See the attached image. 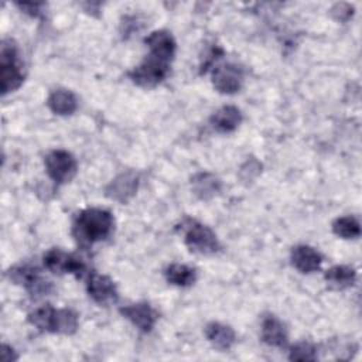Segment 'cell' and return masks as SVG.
<instances>
[{
  "label": "cell",
  "mask_w": 362,
  "mask_h": 362,
  "mask_svg": "<svg viewBox=\"0 0 362 362\" xmlns=\"http://www.w3.org/2000/svg\"><path fill=\"white\" fill-rule=\"evenodd\" d=\"M115 228V219L110 211L103 208L82 209L72 222V236L82 247H89L107 239Z\"/></svg>",
  "instance_id": "obj_1"
},
{
  "label": "cell",
  "mask_w": 362,
  "mask_h": 362,
  "mask_svg": "<svg viewBox=\"0 0 362 362\" xmlns=\"http://www.w3.org/2000/svg\"><path fill=\"white\" fill-rule=\"evenodd\" d=\"M28 322L41 332L71 335L78 329V314L71 308H54L47 304L28 314Z\"/></svg>",
  "instance_id": "obj_2"
},
{
  "label": "cell",
  "mask_w": 362,
  "mask_h": 362,
  "mask_svg": "<svg viewBox=\"0 0 362 362\" xmlns=\"http://www.w3.org/2000/svg\"><path fill=\"white\" fill-rule=\"evenodd\" d=\"M24 82V69L20 61L17 47L11 40L1 42L0 51V89L1 95H7L18 89Z\"/></svg>",
  "instance_id": "obj_3"
},
{
  "label": "cell",
  "mask_w": 362,
  "mask_h": 362,
  "mask_svg": "<svg viewBox=\"0 0 362 362\" xmlns=\"http://www.w3.org/2000/svg\"><path fill=\"white\" fill-rule=\"evenodd\" d=\"M184 242L187 247L199 255H214L221 249L216 233L206 225L188 219L184 228Z\"/></svg>",
  "instance_id": "obj_4"
},
{
  "label": "cell",
  "mask_w": 362,
  "mask_h": 362,
  "mask_svg": "<svg viewBox=\"0 0 362 362\" xmlns=\"http://www.w3.org/2000/svg\"><path fill=\"white\" fill-rule=\"evenodd\" d=\"M170 64L158 57L147 54L146 58L129 72L133 83L143 88H153L163 82L170 74Z\"/></svg>",
  "instance_id": "obj_5"
},
{
  "label": "cell",
  "mask_w": 362,
  "mask_h": 362,
  "mask_svg": "<svg viewBox=\"0 0 362 362\" xmlns=\"http://www.w3.org/2000/svg\"><path fill=\"white\" fill-rule=\"evenodd\" d=\"M44 165L48 177L58 185L69 182L78 171L76 158L69 151L62 148L49 151L45 156Z\"/></svg>",
  "instance_id": "obj_6"
},
{
  "label": "cell",
  "mask_w": 362,
  "mask_h": 362,
  "mask_svg": "<svg viewBox=\"0 0 362 362\" xmlns=\"http://www.w3.org/2000/svg\"><path fill=\"white\" fill-rule=\"evenodd\" d=\"M7 274L11 281L23 286L31 296H35V297L48 296L54 290L52 283L44 279L40 270L31 264L25 263V264L13 266L10 267Z\"/></svg>",
  "instance_id": "obj_7"
},
{
  "label": "cell",
  "mask_w": 362,
  "mask_h": 362,
  "mask_svg": "<svg viewBox=\"0 0 362 362\" xmlns=\"http://www.w3.org/2000/svg\"><path fill=\"white\" fill-rule=\"evenodd\" d=\"M42 260L45 269L55 274H72L78 279L88 274L86 264L78 256L66 253L58 247L45 252Z\"/></svg>",
  "instance_id": "obj_8"
},
{
  "label": "cell",
  "mask_w": 362,
  "mask_h": 362,
  "mask_svg": "<svg viewBox=\"0 0 362 362\" xmlns=\"http://www.w3.org/2000/svg\"><path fill=\"white\" fill-rule=\"evenodd\" d=\"M243 83V69L232 62L216 65L212 68V85L223 95H233L239 92Z\"/></svg>",
  "instance_id": "obj_9"
},
{
  "label": "cell",
  "mask_w": 362,
  "mask_h": 362,
  "mask_svg": "<svg viewBox=\"0 0 362 362\" xmlns=\"http://www.w3.org/2000/svg\"><path fill=\"white\" fill-rule=\"evenodd\" d=\"M86 291L89 297L100 305H107L117 298V288L113 280L95 270H89L86 274Z\"/></svg>",
  "instance_id": "obj_10"
},
{
  "label": "cell",
  "mask_w": 362,
  "mask_h": 362,
  "mask_svg": "<svg viewBox=\"0 0 362 362\" xmlns=\"http://www.w3.org/2000/svg\"><path fill=\"white\" fill-rule=\"evenodd\" d=\"M120 314L141 332H150L158 320L157 311L148 303L144 301L122 307Z\"/></svg>",
  "instance_id": "obj_11"
},
{
  "label": "cell",
  "mask_w": 362,
  "mask_h": 362,
  "mask_svg": "<svg viewBox=\"0 0 362 362\" xmlns=\"http://www.w3.org/2000/svg\"><path fill=\"white\" fill-rule=\"evenodd\" d=\"M139 187V175L134 171H124L119 174L106 187V195L115 201L126 204L134 197Z\"/></svg>",
  "instance_id": "obj_12"
},
{
  "label": "cell",
  "mask_w": 362,
  "mask_h": 362,
  "mask_svg": "<svg viewBox=\"0 0 362 362\" xmlns=\"http://www.w3.org/2000/svg\"><path fill=\"white\" fill-rule=\"evenodd\" d=\"M144 42L148 48V54L158 57L168 62H171L174 59L177 42H175L174 37L171 35V33H168L165 30H156L144 38Z\"/></svg>",
  "instance_id": "obj_13"
},
{
  "label": "cell",
  "mask_w": 362,
  "mask_h": 362,
  "mask_svg": "<svg viewBox=\"0 0 362 362\" xmlns=\"http://www.w3.org/2000/svg\"><path fill=\"white\" fill-rule=\"evenodd\" d=\"M290 260H291V264L300 273L308 274V273L317 272L321 267L322 255L317 249H314L308 245H298V246L293 247Z\"/></svg>",
  "instance_id": "obj_14"
},
{
  "label": "cell",
  "mask_w": 362,
  "mask_h": 362,
  "mask_svg": "<svg viewBox=\"0 0 362 362\" xmlns=\"http://www.w3.org/2000/svg\"><path fill=\"white\" fill-rule=\"evenodd\" d=\"M262 341L270 346L283 348L288 342V332L286 325L281 320H279L276 315H266L262 320V328H260Z\"/></svg>",
  "instance_id": "obj_15"
},
{
  "label": "cell",
  "mask_w": 362,
  "mask_h": 362,
  "mask_svg": "<svg viewBox=\"0 0 362 362\" xmlns=\"http://www.w3.org/2000/svg\"><path fill=\"white\" fill-rule=\"evenodd\" d=\"M47 106L58 116H69L78 107V99L69 89L57 88L49 92L47 98Z\"/></svg>",
  "instance_id": "obj_16"
},
{
  "label": "cell",
  "mask_w": 362,
  "mask_h": 362,
  "mask_svg": "<svg viewBox=\"0 0 362 362\" xmlns=\"http://www.w3.org/2000/svg\"><path fill=\"white\" fill-rule=\"evenodd\" d=\"M204 334H205L206 339L211 342V345L219 351L230 349L236 341V334H235L233 328L226 324L216 322V321L206 324Z\"/></svg>",
  "instance_id": "obj_17"
},
{
  "label": "cell",
  "mask_w": 362,
  "mask_h": 362,
  "mask_svg": "<svg viewBox=\"0 0 362 362\" xmlns=\"http://www.w3.org/2000/svg\"><path fill=\"white\" fill-rule=\"evenodd\" d=\"M243 116L240 109L233 105H226L218 109L209 119L212 127L221 133H230L242 123Z\"/></svg>",
  "instance_id": "obj_18"
},
{
  "label": "cell",
  "mask_w": 362,
  "mask_h": 362,
  "mask_svg": "<svg viewBox=\"0 0 362 362\" xmlns=\"http://www.w3.org/2000/svg\"><path fill=\"white\" fill-rule=\"evenodd\" d=\"M194 194L201 199H209L221 191V181L211 173H198L191 178Z\"/></svg>",
  "instance_id": "obj_19"
},
{
  "label": "cell",
  "mask_w": 362,
  "mask_h": 362,
  "mask_svg": "<svg viewBox=\"0 0 362 362\" xmlns=\"http://www.w3.org/2000/svg\"><path fill=\"white\" fill-rule=\"evenodd\" d=\"M164 276L170 284L177 287H189L197 280L195 269L181 263H173L167 266L164 270Z\"/></svg>",
  "instance_id": "obj_20"
},
{
  "label": "cell",
  "mask_w": 362,
  "mask_h": 362,
  "mask_svg": "<svg viewBox=\"0 0 362 362\" xmlns=\"http://www.w3.org/2000/svg\"><path fill=\"white\" fill-rule=\"evenodd\" d=\"M327 283L335 288H346L351 287L356 280V272L351 266L337 264L328 269L324 274Z\"/></svg>",
  "instance_id": "obj_21"
},
{
  "label": "cell",
  "mask_w": 362,
  "mask_h": 362,
  "mask_svg": "<svg viewBox=\"0 0 362 362\" xmlns=\"http://www.w3.org/2000/svg\"><path fill=\"white\" fill-rule=\"evenodd\" d=\"M332 232L342 239H355L361 235V225L355 216H339L332 222Z\"/></svg>",
  "instance_id": "obj_22"
},
{
  "label": "cell",
  "mask_w": 362,
  "mask_h": 362,
  "mask_svg": "<svg viewBox=\"0 0 362 362\" xmlns=\"http://www.w3.org/2000/svg\"><path fill=\"white\" fill-rule=\"evenodd\" d=\"M317 358V346L308 341H300L290 348V361H315Z\"/></svg>",
  "instance_id": "obj_23"
},
{
  "label": "cell",
  "mask_w": 362,
  "mask_h": 362,
  "mask_svg": "<svg viewBox=\"0 0 362 362\" xmlns=\"http://www.w3.org/2000/svg\"><path fill=\"white\" fill-rule=\"evenodd\" d=\"M223 55V49L218 45L211 47L201 62V72H206L209 68H214V64Z\"/></svg>",
  "instance_id": "obj_24"
},
{
  "label": "cell",
  "mask_w": 362,
  "mask_h": 362,
  "mask_svg": "<svg viewBox=\"0 0 362 362\" xmlns=\"http://www.w3.org/2000/svg\"><path fill=\"white\" fill-rule=\"evenodd\" d=\"M17 7H20L24 13L33 16V17H37L41 14V8L44 7V3H40V1H35V3H16Z\"/></svg>",
  "instance_id": "obj_25"
},
{
  "label": "cell",
  "mask_w": 362,
  "mask_h": 362,
  "mask_svg": "<svg viewBox=\"0 0 362 362\" xmlns=\"http://www.w3.org/2000/svg\"><path fill=\"white\" fill-rule=\"evenodd\" d=\"M17 358H18V355L16 354V351L10 345L3 344V346H1V359L4 362H11V361H16Z\"/></svg>",
  "instance_id": "obj_26"
}]
</instances>
